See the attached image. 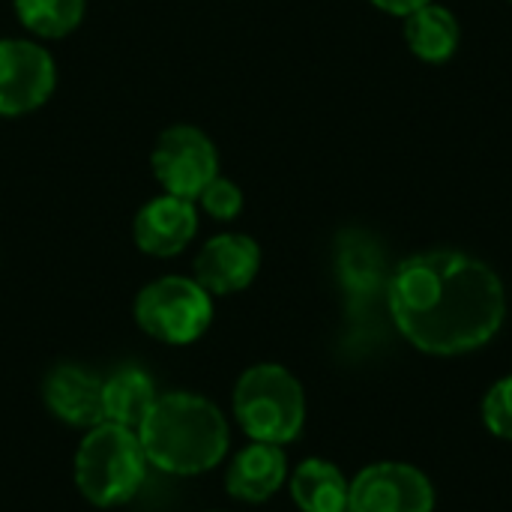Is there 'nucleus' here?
Segmentation results:
<instances>
[{"label":"nucleus","mask_w":512,"mask_h":512,"mask_svg":"<svg viewBox=\"0 0 512 512\" xmlns=\"http://www.w3.org/2000/svg\"><path fill=\"white\" fill-rule=\"evenodd\" d=\"M384 297L396 330L432 357H462L489 345L507 318L501 276L456 249L405 258L390 273Z\"/></svg>","instance_id":"f257e3e1"},{"label":"nucleus","mask_w":512,"mask_h":512,"mask_svg":"<svg viewBox=\"0 0 512 512\" xmlns=\"http://www.w3.org/2000/svg\"><path fill=\"white\" fill-rule=\"evenodd\" d=\"M138 441L153 468L174 477L213 471L231 444L225 414L198 393H165L138 429Z\"/></svg>","instance_id":"f03ea898"},{"label":"nucleus","mask_w":512,"mask_h":512,"mask_svg":"<svg viewBox=\"0 0 512 512\" xmlns=\"http://www.w3.org/2000/svg\"><path fill=\"white\" fill-rule=\"evenodd\" d=\"M147 465L138 432L117 423H99L87 429L78 444L75 486L93 507H120L138 495Z\"/></svg>","instance_id":"7ed1b4c3"},{"label":"nucleus","mask_w":512,"mask_h":512,"mask_svg":"<svg viewBox=\"0 0 512 512\" xmlns=\"http://www.w3.org/2000/svg\"><path fill=\"white\" fill-rule=\"evenodd\" d=\"M234 417L249 441L285 447L306 426L303 384L279 363L249 366L234 387Z\"/></svg>","instance_id":"20e7f679"},{"label":"nucleus","mask_w":512,"mask_h":512,"mask_svg":"<svg viewBox=\"0 0 512 512\" xmlns=\"http://www.w3.org/2000/svg\"><path fill=\"white\" fill-rule=\"evenodd\" d=\"M135 324L156 342L192 345L213 324V297L186 276H162L135 297Z\"/></svg>","instance_id":"39448f33"},{"label":"nucleus","mask_w":512,"mask_h":512,"mask_svg":"<svg viewBox=\"0 0 512 512\" xmlns=\"http://www.w3.org/2000/svg\"><path fill=\"white\" fill-rule=\"evenodd\" d=\"M150 165L168 195L195 201L204 186L219 174V153L201 129L171 126L156 138Z\"/></svg>","instance_id":"423d86ee"},{"label":"nucleus","mask_w":512,"mask_h":512,"mask_svg":"<svg viewBox=\"0 0 512 512\" xmlns=\"http://www.w3.org/2000/svg\"><path fill=\"white\" fill-rule=\"evenodd\" d=\"M435 486L408 462L366 465L348 483V512H432Z\"/></svg>","instance_id":"0eeeda50"},{"label":"nucleus","mask_w":512,"mask_h":512,"mask_svg":"<svg viewBox=\"0 0 512 512\" xmlns=\"http://www.w3.org/2000/svg\"><path fill=\"white\" fill-rule=\"evenodd\" d=\"M57 84L48 48L30 39H0V114L21 117L42 108Z\"/></svg>","instance_id":"6e6552de"},{"label":"nucleus","mask_w":512,"mask_h":512,"mask_svg":"<svg viewBox=\"0 0 512 512\" xmlns=\"http://www.w3.org/2000/svg\"><path fill=\"white\" fill-rule=\"evenodd\" d=\"M261 270V249L246 234H219L207 240L195 258V282L210 297L246 291Z\"/></svg>","instance_id":"1a4fd4ad"},{"label":"nucleus","mask_w":512,"mask_h":512,"mask_svg":"<svg viewBox=\"0 0 512 512\" xmlns=\"http://www.w3.org/2000/svg\"><path fill=\"white\" fill-rule=\"evenodd\" d=\"M198 231V210L195 201L177 195H159L147 201L132 225L135 246L153 258H174L180 255Z\"/></svg>","instance_id":"9d476101"},{"label":"nucleus","mask_w":512,"mask_h":512,"mask_svg":"<svg viewBox=\"0 0 512 512\" xmlns=\"http://www.w3.org/2000/svg\"><path fill=\"white\" fill-rule=\"evenodd\" d=\"M42 399L48 411L72 429H93L105 423L102 378L78 363L54 366L42 381Z\"/></svg>","instance_id":"9b49d317"},{"label":"nucleus","mask_w":512,"mask_h":512,"mask_svg":"<svg viewBox=\"0 0 512 512\" xmlns=\"http://www.w3.org/2000/svg\"><path fill=\"white\" fill-rule=\"evenodd\" d=\"M288 480V456L279 444L252 441L243 447L225 474V489L231 498L243 504H264L270 501Z\"/></svg>","instance_id":"f8f14e48"},{"label":"nucleus","mask_w":512,"mask_h":512,"mask_svg":"<svg viewBox=\"0 0 512 512\" xmlns=\"http://www.w3.org/2000/svg\"><path fill=\"white\" fill-rule=\"evenodd\" d=\"M336 273L354 303H369L384 294L390 282L384 246L366 231H345L336 249Z\"/></svg>","instance_id":"ddd939ff"},{"label":"nucleus","mask_w":512,"mask_h":512,"mask_svg":"<svg viewBox=\"0 0 512 512\" xmlns=\"http://www.w3.org/2000/svg\"><path fill=\"white\" fill-rule=\"evenodd\" d=\"M156 387L153 378L135 366H123L117 369L111 378L102 381V411H105V423H117L123 429L138 432L141 423L147 420V414L156 405Z\"/></svg>","instance_id":"4468645a"},{"label":"nucleus","mask_w":512,"mask_h":512,"mask_svg":"<svg viewBox=\"0 0 512 512\" xmlns=\"http://www.w3.org/2000/svg\"><path fill=\"white\" fill-rule=\"evenodd\" d=\"M405 42L423 63H447L462 42L459 18L441 3H426L405 18Z\"/></svg>","instance_id":"2eb2a0df"},{"label":"nucleus","mask_w":512,"mask_h":512,"mask_svg":"<svg viewBox=\"0 0 512 512\" xmlns=\"http://www.w3.org/2000/svg\"><path fill=\"white\" fill-rule=\"evenodd\" d=\"M288 486L300 512H348V480L327 459L300 462Z\"/></svg>","instance_id":"dca6fc26"},{"label":"nucleus","mask_w":512,"mask_h":512,"mask_svg":"<svg viewBox=\"0 0 512 512\" xmlns=\"http://www.w3.org/2000/svg\"><path fill=\"white\" fill-rule=\"evenodd\" d=\"M12 6L18 21L42 39H63L84 18V0H12Z\"/></svg>","instance_id":"f3484780"},{"label":"nucleus","mask_w":512,"mask_h":512,"mask_svg":"<svg viewBox=\"0 0 512 512\" xmlns=\"http://www.w3.org/2000/svg\"><path fill=\"white\" fill-rule=\"evenodd\" d=\"M483 426L495 438L512 441V375L489 387L483 399Z\"/></svg>","instance_id":"a211bd4d"},{"label":"nucleus","mask_w":512,"mask_h":512,"mask_svg":"<svg viewBox=\"0 0 512 512\" xmlns=\"http://www.w3.org/2000/svg\"><path fill=\"white\" fill-rule=\"evenodd\" d=\"M198 201H201L204 213L213 216V219H219V222H231L243 210V192H240V186L234 180H228V177H219V174L204 186V192L198 195Z\"/></svg>","instance_id":"6ab92c4d"},{"label":"nucleus","mask_w":512,"mask_h":512,"mask_svg":"<svg viewBox=\"0 0 512 512\" xmlns=\"http://www.w3.org/2000/svg\"><path fill=\"white\" fill-rule=\"evenodd\" d=\"M372 6H378L381 12H390V15H402V18H408L411 12H417V9H423L426 3H432V0H369Z\"/></svg>","instance_id":"aec40b11"},{"label":"nucleus","mask_w":512,"mask_h":512,"mask_svg":"<svg viewBox=\"0 0 512 512\" xmlns=\"http://www.w3.org/2000/svg\"><path fill=\"white\" fill-rule=\"evenodd\" d=\"M510 3H512V0H510Z\"/></svg>","instance_id":"412c9836"}]
</instances>
